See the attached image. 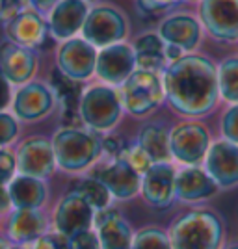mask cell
Segmentation results:
<instances>
[{"instance_id":"7bdbcfd3","label":"cell","mask_w":238,"mask_h":249,"mask_svg":"<svg viewBox=\"0 0 238 249\" xmlns=\"http://www.w3.org/2000/svg\"><path fill=\"white\" fill-rule=\"evenodd\" d=\"M6 4H8V0H0V17H2V13L6 10Z\"/></svg>"},{"instance_id":"f35d334b","label":"cell","mask_w":238,"mask_h":249,"mask_svg":"<svg viewBox=\"0 0 238 249\" xmlns=\"http://www.w3.org/2000/svg\"><path fill=\"white\" fill-rule=\"evenodd\" d=\"M11 205L13 203H11V197H10V190L4 186V184H0V214L8 212Z\"/></svg>"},{"instance_id":"3957f363","label":"cell","mask_w":238,"mask_h":249,"mask_svg":"<svg viewBox=\"0 0 238 249\" xmlns=\"http://www.w3.org/2000/svg\"><path fill=\"white\" fill-rule=\"evenodd\" d=\"M56 164L63 171L78 173L84 171L103 155V138L92 128L65 126L52 138Z\"/></svg>"},{"instance_id":"ac0fdd59","label":"cell","mask_w":238,"mask_h":249,"mask_svg":"<svg viewBox=\"0 0 238 249\" xmlns=\"http://www.w3.org/2000/svg\"><path fill=\"white\" fill-rule=\"evenodd\" d=\"M220 186L205 171V167L184 166L175 173V197L184 203H199L214 197Z\"/></svg>"},{"instance_id":"5bb4252c","label":"cell","mask_w":238,"mask_h":249,"mask_svg":"<svg viewBox=\"0 0 238 249\" xmlns=\"http://www.w3.org/2000/svg\"><path fill=\"white\" fill-rule=\"evenodd\" d=\"M104 186L110 190L112 197L117 201H128L140 194L142 186V173H138L125 158H110L108 164L99 166L93 171Z\"/></svg>"},{"instance_id":"6da1fadb","label":"cell","mask_w":238,"mask_h":249,"mask_svg":"<svg viewBox=\"0 0 238 249\" xmlns=\"http://www.w3.org/2000/svg\"><path fill=\"white\" fill-rule=\"evenodd\" d=\"M167 104L179 115L201 117L210 114L220 101L218 67L207 56L188 52L164 69Z\"/></svg>"},{"instance_id":"d6a6232c","label":"cell","mask_w":238,"mask_h":249,"mask_svg":"<svg viewBox=\"0 0 238 249\" xmlns=\"http://www.w3.org/2000/svg\"><path fill=\"white\" fill-rule=\"evenodd\" d=\"M69 249H103L101 240L95 229H88L82 232H76L69 238Z\"/></svg>"},{"instance_id":"f6af8a7d","label":"cell","mask_w":238,"mask_h":249,"mask_svg":"<svg viewBox=\"0 0 238 249\" xmlns=\"http://www.w3.org/2000/svg\"><path fill=\"white\" fill-rule=\"evenodd\" d=\"M190 2H196V0H190Z\"/></svg>"},{"instance_id":"b9f144b4","label":"cell","mask_w":238,"mask_h":249,"mask_svg":"<svg viewBox=\"0 0 238 249\" xmlns=\"http://www.w3.org/2000/svg\"><path fill=\"white\" fill-rule=\"evenodd\" d=\"M0 249H17V248H13L8 240L0 238Z\"/></svg>"},{"instance_id":"1f68e13d","label":"cell","mask_w":238,"mask_h":249,"mask_svg":"<svg viewBox=\"0 0 238 249\" xmlns=\"http://www.w3.org/2000/svg\"><path fill=\"white\" fill-rule=\"evenodd\" d=\"M221 134L238 145V104H231L221 117Z\"/></svg>"},{"instance_id":"2e32d148","label":"cell","mask_w":238,"mask_h":249,"mask_svg":"<svg viewBox=\"0 0 238 249\" xmlns=\"http://www.w3.org/2000/svg\"><path fill=\"white\" fill-rule=\"evenodd\" d=\"M56 103V93L41 82H28L15 93L13 112L22 121H37L51 112Z\"/></svg>"},{"instance_id":"4dcf8cb0","label":"cell","mask_w":238,"mask_h":249,"mask_svg":"<svg viewBox=\"0 0 238 249\" xmlns=\"http://www.w3.org/2000/svg\"><path fill=\"white\" fill-rule=\"evenodd\" d=\"M121 158H125L130 166L134 167L138 173H142L144 175L145 171L151 167V164H153V160L149 158V155L145 153L142 147L138 145H127L123 149V153H121Z\"/></svg>"},{"instance_id":"8fae6325","label":"cell","mask_w":238,"mask_h":249,"mask_svg":"<svg viewBox=\"0 0 238 249\" xmlns=\"http://www.w3.org/2000/svg\"><path fill=\"white\" fill-rule=\"evenodd\" d=\"M175 173L171 162H153L142 175L140 194L144 201L153 208L164 210L175 201Z\"/></svg>"},{"instance_id":"cb8c5ba5","label":"cell","mask_w":238,"mask_h":249,"mask_svg":"<svg viewBox=\"0 0 238 249\" xmlns=\"http://www.w3.org/2000/svg\"><path fill=\"white\" fill-rule=\"evenodd\" d=\"M134 54H136V69L144 71H155L162 73L167 67L166 60V43L158 34H142L134 41Z\"/></svg>"},{"instance_id":"f546056e","label":"cell","mask_w":238,"mask_h":249,"mask_svg":"<svg viewBox=\"0 0 238 249\" xmlns=\"http://www.w3.org/2000/svg\"><path fill=\"white\" fill-rule=\"evenodd\" d=\"M17 249H69V238L62 236L60 232L56 234H43L39 238L30 240V242H24V244H19Z\"/></svg>"},{"instance_id":"603a6c76","label":"cell","mask_w":238,"mask_h":249,"mask_svg":"<svg viewBox=\"0 0 238 249\" xmlns=\"http://www.w3.org/2000/svg\"><path fill=\"white\" fill-rule=\"evenodd\" d=\"M47 231V219L39 208H17L8 221V234L13 242L24 244L43 236Z\"/></svg>"},{"instance_id":"e575fe53","label":"cell","mask_w":238,"mask_h":249,"mask_svg":"<svg viewBox=\"0 0 238 249\" xmlns=\"http://www.w3.org/2000/svg\"><path fill=\"white\" fill-rule=\"evenodd\" d=\"M17 169V158L10 151L0 149V184H8Z\"/></svg>"},{"instance_id":"52a82bcc","label":"cell","mask_w":238,"mask_h":249,"mask_svg":"<svg viewBox=\"0 0 238 249\" xmlns=\"http://www.w3.org/2000/svg\"><path fill=\"white\" fill-rule=\"evenodd\" d=\"M210 143L207 126L199 121H183L169 130L171 158L183 166H199Z\"/></svg>"},{"instance_id":"4316f807","label":"cell","mask_w":238,"mask_h":249,"mask_svg":"<svg viewBox=\"0 0 238 249\" xmlns=\"http://www.w3.org/2000/svg\"><path fill=\"white\" fill-rule=\"evenodd\" d=\"M73 192H76L78 196H82L97 212H99V210H104V208H110V203H112V199H114L112 194H110V190L93 175L80 178V180L74 184V190H73Z\"/></svg>"},{"instance_id":"60d3db41","label":"cell","mask_w":238,"mask_h":249,"mask_svg":"<svg viewBox=\"0 0 238 249\" xmlns=\"http://www.w3.org/2000/svg\"><path fill=\"white\" fill-rule=\"evenodd\" d=\"M58 4V0H30V6L37 11H51Z\"/></svg>"},{"instance_id":"7a4b0ae2","label":"cell","mask_w":238,"mask_h":249,"mask_svg":"<svg viewBox=\"0 0 238 249\" xmlns=\"http://www.w3.org/2000/svg\"><path fill=\"white\" fill-rule=\"evenodd\" d=\"M167 234L173 249H223L225 225L214 210L197 208L177 216Z\"/></svg>"},{"instance_id":"8d00e7d4","label":"cell","mask_w":238,"mask_h":249,"mask_svg":"<svg viewBox=\"0 0 238 249\" xmlns=\"http://www.w3.org/2000/svg\"><path fill=\"white\" fill-rule=\"evenodd\" d=\"M123 149H125L123 142H121V138H117V136H108V138L103 140V153H106L110 158L121 156Z\"/></svg>"},{"instance_id":"8992f818","label":"cell","mask_w":238,"mask_h":249,"mask_svg":"<svg viewBox=\"0 0 238 249\" xmlns=\"http://www.w3.org/2000/svg\"><path fill=\"white\" fill-rule=\"evenodd\" d=\"M128 34V21L123 11L114 6H95L90 8L82 26V37L95 49H104L108 45L123 41Z\"/></svg>"},{"instance_id":"30bf717a","label":"cell","mask_w":238,"mask_h":249,"mask_svg":"<svg viewBox=\"0 0 238 249\" xmlns=\"http://www.w3.org/2000/svg\"><path fill=\"white\" fill-rule=\"evenodd\" d=\"M97 49L84 37L65 39L58 51V69L74 82L88 80L95 74Z\"/></svg>"},{"instance_id":"9c48e42d","label":"cell","mask_w":238,"mask_h":249,"mask_svg":"<svg viewBox=\"0 0 238 249\" xmlns=\"http://www.w3.org/2000/svg\"><path fill=\"white\" fill-rule=\"evenodd\" d=\"M136 71V54L132 45L119 41L97 52L95 74L108 86L119 88Z\"/></svg>"},{"instance_id":"ab89813d","label":"cell","mask_w":238,"mask_h":249,"mask_svg":"<svg viewBox=\"0 0 238 249\" xmlns=\"http://www.w3.org/2000/svg\"><path fill=\"white\" fill-rule=\"evenodd\" d=\"M184 54H186V52L183 51L181 47L166 43V60H167V63L175 62V60H179V58H181V56H184Z\"/></svg>"},{"instance_id":"d6986e66","label":"cell","mask_w":238,"mask_h":249,"mask_svg":"<svg viewBox=\"0 0 238 249\" xmlns=\"http://www.w3.org/2000/svg\"><path fill=\"white\" fill-rule=\"evenodd\" d=\"M93 229L99 234L103 249H130L134 240V229L114 208L95 212Z\"/></svg>"},{"instance_id":"e0dca14e","label":"cell","mask_w":238,"mask_h":249,"mask_svg":"<svg viewBox=\"0 0 238 249\" xmlns=\"http://www.w3.org/2000/svg\"><path fill=\"white\" fill-rule=\"evenodd\" d=\"M88 13H90L88 0H58L49 17V30L52 37L60 41L74 37L78 32H82Z\"/></svg>"},{"instance_id":"4fadbf2b","label":"cell","mask_w":238,"mask_h":249,"mask_svg":"<svg viewBox=\"0 0 238 249\" xmlns=\"http://www.w3.org/2000/svg\"><path fill=\"white\" fill-rule=\"evenodd\" d=\"M203 167L220 190L238 186V145L225 138L212 142L203 160Z\"/></svg>"},{"instance_id":"44dd1931","label":"cell","mask_w":238,"mask_h":249,"mask_svg":"<svg viewBox=\"0 0 238 249\" xmlns=\"http://www.w3.org/2000/svg\"><path fill=\"white\" fill-rule=\"evenodd\" d=\"M158 36L164 43L177 45L184 52H192L201 41V22L188 13H175L160 22Z\"/></svg>"},{"instance_id":"484cf974","label":"cell","mask_w":238,"mask_h":249,"mask_svg":"<svg viewBox=\"0 0 238 249\" xmlns=\"http://www.w3.org/2000/svg\"><path fill=\"white\" fill-rule=\"evenodd\" d=\"M138 145L149 155L153 162H171L169 130L162 123H145L138 132Z\"/></svg>"},{"instance_id":"9a60e30c","label":"cell","mask_w":238,"mask_h":249,"mask_svg":"<svg viewBox=\"0 0 238 249\" xmlns=\"http://www.w3.org/2000/svg\"><path fill=\"white\" fill-rule=\"evenodd\" d=\"M56 155L52 142L41 136L28 138L17 153V169L21 175L47 178L56 169Z\"/></svg>"},{"instance_id":"d4e9b609","label":"cell","mask_w":238,"mask_h":249,"mask_svg":"<svg viewBox=\"0 0 238 249\" xmlns=\"http://www.w3.org/2000/svg\"><path fill=\"white\" fill-rule=\"evenodd\" d=\"M10 197L15 208H41L47 201V186L43 178L19 175L11 178Z\"/></svg>"},{"instance_id":"d590c367","label":"cell","mask_w":238,"mask_h":249,"mask_svg":"<svg viewBox=\"0 0 238 249\" xmlns=\"http://www.w3.org/2000/svg\"><path fill=\"white\" fill-rule=\"evenodd\" d=\"M136 2H138V8L144 11H162L183 0H136Z\"/></svg>"},{"instance_id":"f1b7e54d","label":"cell","mask_w":238,"mask_h":249,"mask_svg":"<svg viewBox=\"0 0 238 249\" xmlns=\"http://www.w3.org/2000/svg\"><path fill=\"white\" fill-rule=\"evenodd\" d=\"M130 249H173L167 231L156 225H149L134 232Z\"/></svg>"},{"instance_id":"5b68a950","label":"cell","mask_w":238,"mask_h":249,"mask_svg":"<svg viewBox=\"0 0 238 249\" xmlns=\"http://www.w3.org/2000/svg\"><path fill=\"white\" fill-rule=\"evenodd\" d=\"M117 93L123 110L132 117H145L153 114L166 99L162 74L144 69H136L117 88Z\"/></svg>"},{"instance_id":"7c38bea8","label":"cell","mask_w":238,"mask_h":249,"mask_svg":"<svg viewBox=\"0 0 238 249\" xmlns=\"http://www.w3.org/2000/svg\"><path fill=\"white\" fill-rule=\"evenodd\" d=\"M95 210L82 196L76 192L67 194L60 199L58 207L54 210V229L65 238H71L76 232L93 229Z\"/></svg>"},{"instance_id":"277c9868","label":"cell","mask_w":238,"mask_h":249,"mask_svg":"<svg viewBox=\"0 0 238 249\" xmlns=\"http://www.w3.org/2000/svg\"><path fill=\"white\" fill-rule=\"evenodd\" d=\"M78 114L84 124L99 134L110 132L119 124L125 110L114 86L93 84L78 99Z\"/></svg>"},{"instance_id":"83f0119b","label":"cell","mask_w":238,"mask_h":249,"mask_svg":"<svg viewBox=\"0 0 238 249\" xmlns=\"http://www.w3.org/2000/svg\"><path fill=\"white\" fill-rule=\"evenodd\" d=\"M220 97L229 104H238V56L227 58L218 67Z\"/></svg>"},{"instance_id":"836d02e7","label":"cell","mask_w":238,"mask_h":249,"mask_svg":"<svg viewBox=\"0 0 238 249\" xmlns=\"http://www.w3.org/2000/svg\"><path fill=\"white\" fill-rule=\"evenodd\" d=\"M19 132L17 121L6 112H0V147L8 145L15 140V136Z\"/></svg>"},{"instance_id":"ba28073f","label":"cell","mask_w":238,"mask_h":249,"mask_svg":"<svg viewBox=\"0 0 238 249\" xmlns=\"http://www.w3.org/2000/svg\"><path fill=\"white\" fill-rule=\"evenodd\" d=\"M199 19L212 37L238 41V0H201Z\"/></svg>"},{"instance_id":"ee69618b","label":"cell","mask_w":238,"mask_h":249,"mask_svg":"<svg viewBox=\"0 0 238 249\" xmlns=\"http://www.w3.org/2000/svg\"><path fill=\"white\" fill-rule=\"evenodd\" d=\"M223 249H238V242H233V244H229L227 248H223Z\"/></svg>"},{"instance_id":"ffe728a7","label":"cell","mask_w":238,"mask_h":249,"mask_svg":"<svg viewBox=\"0 0 238 249\" xmlns=\"http://www.w3.org/2000/svg\"><path fill=\"white\" fill-rule=\"evenodd\" d=\"M37 60L32 49L13 41L0 45V71L11 84H26L36 73Z\"/></svg>"},{"instance_id":"74e56055","label":"cell","mask_w":238,"mask_h":249,"mask_svg":"<svg viewBox=\"0 0 238 249\" xmlns=\"http://www.w3.org/2000/svg\"><path fill=\"white\" fill-rule=\"evenodd\" d=\"M10 80L4 76V73L0 71V112L4 108H8V104L11 101V88H10Z\"/></svg>"},{"instance_id":"7402d4cb","label":"cell","mask_w":238,"mask_h":249,"mask_svg":"<svg viewBox=\"0 0 238 249\" xmlns=\"http://www.w3.org/2000/svg\"><path fill=\"white\" fill-rule=\"evenodd\" d=\"M8 36L13 43L22 45L26 49H34L39 47L47 39L49 34V24L43 21V17L37 11H28L22 10L21 13H17L6 26Z\"/></svg>"}]
</instances>
